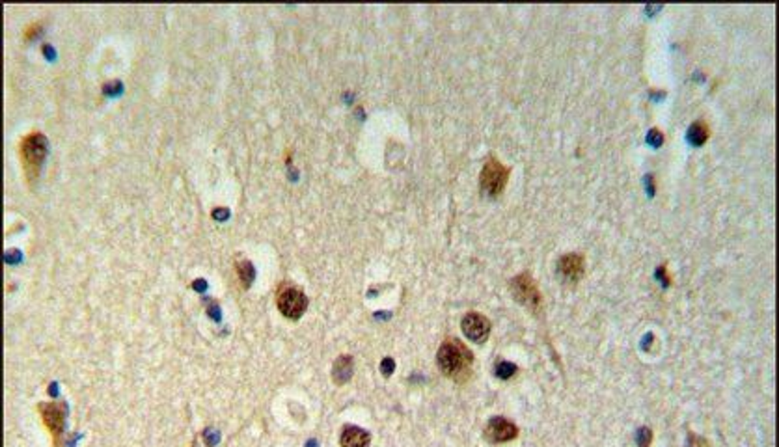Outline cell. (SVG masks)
I'll return each mask as SVG.
<instances>
[{
    "mask_svg": "<svg viewBox=\"0 0 779 447\" xmlns=\"http://www.w3.org/2000/svg\"><path fill=\"white\" fill-rule=\"evenodd\" d=\"M370 432L360 427L349 425L341 432V447H370Z\"/></svg>",
    "mask_w": 779,
    "mask_h": 447,
    "instance_id": "obj_10",
    "label": "cell"
},
{
    "mask_svg": "<svg viewBox=\"0 0 779 447\" xmlns=\"http://www.w3.org/2000/svg\"><path fill=\"white\" fill-rule=\"evenodd\" d=\"M583 265H585L583 256H580V254H567V256H563L560 259L557 268H560V274H562L567 282H578V280L582 278Z\"/></svg>",
    "mask_w": 779,
    "mask_h": 447,
    "instance_id": "obj_9",
    "label": "cell"
},
{
    "mask_svg": "<svg viewBox=\"0 0 779 447\" xmlns=\"http://www.w3.org/2000/svg\"><path fill=\"white\" fill-rule=\"evenodd\" d=\"M461 326H463L464 336L470 341H475V343H483L489 338V333H491V321L485 315L475 313V311H470V313L464 315Z\"/></svg>",
    "mask_w": 779,
    "mask_h": 447,
    "instance_id": "obj_7",
    "label": "cell"
},
{
    "mask_svg": "<svg viewBox=\"0 0 779 447\" xmlns=\"http://www.w3.org/2000/svg\"><path fill=\"white\" fill-rule=\"evenodd\" d=\"M436 358H438V367L442 369V373L459 382L468 378L472 364H474V355L459 339H446L440 345Z\"/></svg>",
    "mask_w": 779,
    "mask_h": 447,
    "instance_id": "obj_1",
    "label": "cell"
},
{
    "mask_svg": "<svg viewBox=\"0 0 779 447\" xmlns=\"http://www.w3.org/2000/svg\"><path fill=\"white\" fill-rule=\"evenodd\" d=\"M509 174H511V170L507 168V166H503L498 158L491 157L485 163L483 170H481V175H480L481 188H483L487 194H491V196H498V194H501L503 188H506Z\"/></svg>",
    "mask_w": 779,
    "mask_h": 447,
    "instance_id": "obj_5",
    "label": "cell"
},
{
    "mask_svg": "<svg viewBox=\"0 0 779 447\" xmlns=\"http://www.w3.org/2000/svg\"><path fill=\"white\" fill-rule=\"evenodd\" d=\"M517 432L518 429L515 427V423H511V421L506 420V418H500V415H498V418H492L485 429L487 438L494 443L509 442V440H513V438H517Z\"/></svg>",
    "mask_w": 779,
    "mask_h": 447,
    "instance_id": "obj_8",
    "label": "cell"
},
{
    "mask_svg": "<svg viewBox=\"0 0 779 447\" xmlns=\"http://www.w3.org/2000/svg\"><path fill=\"white\" fill-rule=\"evenodd\" d=\"M688 447H707V442H705L703 438H698L696 434H690V440H688Z\"/></svg>",
    "mask_w": 779,
    "mask_h": 447,
    "instance_id": "obj_19",
    "label": "cell"
},
{
    "mask_svg": "<svg viewBox=\"0 0 779 447\" xmlns=\"http://www.w3.org/2000/svg\"><path fill=\"white\" fill-rule=\"evenodd\" d=\"M651 440H653V432H651V429L643 427V429H639V431H637V446L649 447V446H651Z\"/></svg>",
    "mask_w": 779,
    "mask_h": 447,
    "instance_id": "obj_15",
    "label": "cell"
},
{
    "mask_svg": "<svg viewBox=\"0 0 779 447\" xmlns=\"http://www.w3.org/2000/svg\"><path fill=\"white\" fill-rule=\"evenodd\" d=\"M41 32V22H32L30 27H27V30H25V39L27 41H30V39H34L38 34Z\"/></svg>",
    "mask_w": 779,
    "mask_h": 447,
    "instance_id": "obj_16",
    "label": "cell"
},
{
    "mask_svg": "<svg viewBox=\"0 0 779 447\" xmlns=\"http://www.w3.org/2000/svg\"><path fill=\"white\" fill-rule=\"evenodd\" d=\"M237 274H239V280L241 284L245 285V287H248V285L254 282V276H256V270H254V267H252L250 261H241L237 263Z\"/></svg>",
    "mask_w": 779,
    "mask_h": 447,
    "instance_id": "obj_13",
    "label": "cell"
},
{
    "mask_svg": "<svg viewBox=\"0 0 779 447\" xmlns=\"http://www.w3.org/2000/svg\"><path fill=\"white\" fill-rule=\"evenodd\" d=\"M47 149H49V142H47L43 132L34 131L28 132L27 137H22L21 144H19V158H21L22 170H25L28 183H34L39 177L43 160L47 157Z\"/></svg>",
    "mask_w": 779,
    "mask_h": 447,
    "instance_id": "obj_2",
    "label": "cell"
},
{
    "mask_svg": "<svg viewBox=\"0 0 779 447\" xmlns=\"http://www.w3.org/2000/svg\"><path fill=\"white\" fill-rule=\"evenodd\" d=\"M393 367H395V364H393L392 358H384L382 360V366H381V371L384 376H390L393 373Z\"/></svg>",
    "mask_w": 779,
    "mask_h": 447,
    "instance_id": "obj_18",
    "label": "cell"
},
{
    "mask_svg": "<svg viewBox=\"0 0 779 447\" xmlns=\"http://www.w3.org/2000/svg\"><path fill=\"white\" fill-rule=\"evenodd\" d=\"M276 304H278V310L287 319L297 321V319L304 315L306 308H308V298H306V295L299 287H294L291 284H283L278 289V295H276Z\"/></svg>",
    "mask_w": 779,
    "mask_h": 447,
    "instance_id": "obj_4",
    "label": "cell"
},
{
    "mask_svg": "<svg viewBox=\"0 0 779 447\" xmlns=\"http://www.w3.org/2000/svg\"><path fill=\"white\" fill-rule=\"evenodd\" d=\"M707 138H708V127L705 125L703 121H698V123H693V125L690 127V131H688V140H690L692 146H703V144L707 142Z\"/></svg>",
    "mask_w": 779,
    "mask_h": 447,
    "instance_id": "obj_12",
    "label": "cell"
},
{
    "mask_svg": "<svg viewBox=\"0 0 779 447\" xmlns=\"http://www.w3.org/2000/svg\"><path fill=\"white\" fill-rule=\"evenodd\" d=\"M353 369H354L353 358H351V356H339L332 366L334 382H336L338 386L345 384V382L349 380L351 376H353Z\"/></svg>",
    "mask_w": 779,
    "mask_h": 447,
    "instance_id": "obj_11",
    "label": "cell"
},
{
    "mask_svg": "<svg viewBox=\"0 0 779 447\" xmlns=\"http://www.w3.org/2000/svg\"><path fill=\"white\" fill-rule=\"evenodd\" d=\"M515 373H517V366L509 364V362H500L498 367H496V375L500 376V378H511Z\"/></svg>",
    "mask_w": 779,
    "mask_h": 447,
    "instance_id": "obj_14",
    "label": "cell"
},
{
    "mask_svg": "<svg viewBox=\"0 0 779 447\" xmlns=\"http://www.w3.org/2000/svg\"><path fill=\"white\" fill-rule=\"evenodd\" d=\"M647 142H649V144H651V146H653V148H658L660 144L664 142V137H662V132H660V131H656V129H653V131L649 132V137H647Z\"/></svg>",
    "mask_w": 779,
    "mask_h": 447,
    "instance_id": "obj_17",
    "label": "cell"
},
{
    "mask_svg": "<svg viewBox=\"0 0 779 447\" xmlns=\"http://www.w3.org/2000/svg\"><path fill=\"white\" fill-rule=\"evenodd\" d=\"M509 289H511V295L515 296L517 302H520V304L529 308V310H539L541 291L529 274H518V276H515L509 282Z\"/></svg>",
    "mask_w": 779,
    "mask_h": 447,
    "instance_id": "obj_6",
    "label": "cell"
},
{
    "mask_svg": "<svg viewBox=\"0 0 779 447\" xmlns=\"http://www.w3.org/2000/svg\"><path fill=\"white\" fill-rule=\"evenodd\" d=\"M41 421H43L45 429L50 432L55 447H62V438H64V431H66V404L62 403H41L38 406Z\"/></svg>",
    "mask_w": 779,
    "mask_h": 447,
    "instance_id": "obj_3",
    "label": "cell"
}]
</instances>
